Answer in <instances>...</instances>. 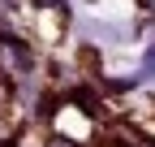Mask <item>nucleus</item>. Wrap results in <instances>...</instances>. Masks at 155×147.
<instances>
[{"instance_id": "nucleus-1", "label": "nucleus", "mask_w": 155, "mask_h": 147, "mask_svg": "<svg viewBox=\"0 0 155 147\" xmlns=\"http://www.w3.org/2000/svg\"><path fill=\"white\" fill-rule=\"evenodd\" d=\"M0 65L13 69V74H30V69H35V56H30V52H26V48L9 35V39L0 43Z\"/></svg>"}, {"instance_id": "nucleus-2", "label": "nucleus", "mask_w": 155, "mask_h": 147, "mask_svg": "<svg viewBox=\"0 0 155 147\" xmlns=\"http://www.w3.org/2000/svg\"><path fill=\"white\" fill-rule=\"evenodd\" d=\"M48 147H69V143H65V138H52V143H48Z\"/></svg>"}, {"instance_id": "nucleus-3", "label": "nucleus", "mask_w": 155, "mask_h": 147, "mask_svg": "<svg viewBox=\"0 0 155 147\" xmlns=\"http://www.w3.org/2000/svg\"><path fill=\"white\" fill-rule=\"evenodd\" d=\"M138 147H147V143H138Z\"/></svg>"}]
</instances>
